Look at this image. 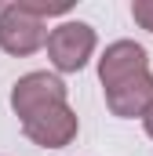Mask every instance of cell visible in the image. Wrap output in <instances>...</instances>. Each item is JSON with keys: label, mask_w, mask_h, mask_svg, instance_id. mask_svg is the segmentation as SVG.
Wrapping results in <instances>:
<instances>
[{"label": "cell", "mask_w": 153, "mask_h": 156, "mask_svg": "<svg viewBox=\"0 0 153 156\" xmlns=\"http://www.w3.org/2000/svg\"><path fill=\"white\" fill-rule=\"evenodd\" d=\"M131 15H135V22H139L142 29L153 33V0H135V4H131Z\"/></svg>", "instance_id": "7"}, {"label": "cell", "mask_w": 153, "mask_h": 156, "mask_svg": "<svg viewBox=\"0 0 153 156\" xmlns=\"http://www.w3.org/2000/svg\"><path fill=\"white\" fill-rule=\"evenodd\" d=\"M150 102H153V73L150 69L106 91V105L113 109V116H124V120L128 116H142L150 109Z\"/></svg>", "instance_id": "6"}, {"label": "cell", "mask_w": 153, "mask_h": 156, "mask_svg": "<svg viewBox=\"0 0 153 156\" xmlns=\"http://www.w3.org/2000/svg\"><path fill=\"white\" fill-rule=\"evenodd\" d=\"M44 44H47V22L29 15L22 0L0 11V47L7 55H33Z\"/></svg>", "instance_id": "1"}, {"label": "cell", "mask_w": 153, "mask_h": 156, "mask_svg": "<svg viewBox=\"0 0 153 156\" xmlns=\"http://www.w3.org/2000/svg\"><path fill=\"white\" fill-rule=\"evenodd\" d=\"M142 123H146V134L153 138V102H150V109L142 113Z\"/></svg>", "instance_id": "8"}, {"label": "cell", "mask_w": 153, "mask_h": 156, "mask_svg": "<svg viewBox=\"0 0 153 156\" xmlns=\"http://www.w3.org/2000/svg\"><path fill=\"white\" fill-rule=\"evenodd\" d=\"M95 51V29L84 22H62L47 33V55L58 73H76Z\"/></svg>", "instance_id": "2"}, {"label": "cell", "mask_w": 153, "mask_h": 156, "mask_svg": "<svg viewBox=\"0 0 153 156\" xmlns=\"http://www.w3.org/2000/svg\"><path fill=\"white\" fill-rule=\"evenodd\" d=\"M22 131L29 142H37L44 149H62L76 138V113L66 102H55V105H44L33 116L22 120Z\"/></svg>", "instance_id": "3"}, {"label": "cell", "mask_w": 153, "mask_h": 156, "mask_svg": "<svg viewBox=\"0 0 153 156\" xmlns=\"http://www.w3.org/2000/svg\"><path fill=\"white\" fill-rule=\"evenodd\" d=\"M146 69H150V58L135 40H117L99 58V80H102L106 91L124 83V80H131V76H139V73H146Z\"/></svg>", "instance_id": "5"}, {"label": "cell", "mask_w": 153, "mask_h": 156, "mask_svg": "<svg viewBox=\"0 0 153 156\" xmlns=\"http://www.w3.org/2000/svg\"><path fill=\"white\" fill-rule=\"evenodd\" d=\"M55 102H66V83L58 76H51V73H29V76L18 80L15 91H11V109L22 120L33 116L44 105H55Z\"/></svg>", "instance_id": "4"}]
</instances>
